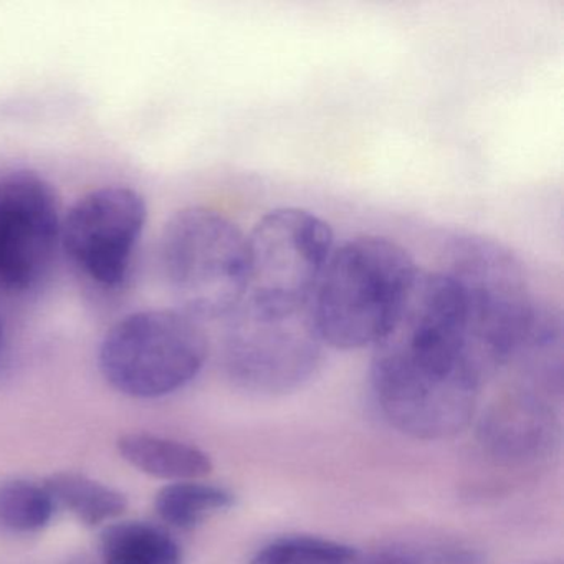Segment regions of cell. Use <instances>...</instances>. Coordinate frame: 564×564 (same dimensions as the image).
Here are the masks:
<instances>
[{
  "label": "cell",
  "instance_id": "9a60e30c",
  "mask_svg": "<svg viewBox=\"0 0 564 564\" xmlns=\"http://www.w3.org/2000/svg\"><path fill=\"white\" fill-rule=\"evenodd\" d=\"M55 507L45 485L22 478L0 484V528L9 533H39L51 523Z\"/></svg>",
  "mask_w": 564,
  "mask_h": 564
},
{
  "label": "cell",
  "instance_id": "30bf717a",
  "mask_svg": "<svg viewBox=\"0 0 564 564\" xmlns=\"http://www.w3.org/2000/svg\"><path fill=\"white\" fill-rule=\"evenodd\" d=\"M550 405L534 389H520L494 405L480 425L481 444L500 460H536L554 442Z\"/></svg>",
  "mask_w": 564,
  "mask_h": 564
},
{
  "label": "cell",
  "instance_id": "277c9868",
  "mask_svg": "<svg viewBox=\"0 0 564 564\" xmlns=\"http://www.w3.org/2000/svg\"><path fill=\"white\" fill-rule=\"evenodd\" d=\"M160 260L176 308L197 322L227 318L246 296L247 236L209 207H184L170 217L161 234Z\"/></svg>",
  "mask_w": 564,
  "mask_h": 564
},
{
  "label": "cell",
  "instance_id": "7a4b0ae2",
  "mask_svg": "<svg viewBox=\"0 0 564 564\" xmlns=\"http://www.w3.org/2000/svg\"><path fill=\"white\" fill-rule=\"evenodd\" d=\"M419 270L411 253L388 237L359 236L335 247L310 302L323 343L346 351L375 346Z\"/></svg>",
  "mask_w": 564,
  "mask_h": 564
},
{
  "label": "cell",
  "instance_id": "7c38bea8",
  "mask_svg": "<svg viewBox=\"0 0 564 564\" xmlns=\"http://www.w3.org/2000/svg\"><path fill=\"white\" fill-rule=\"evenodd\" d=\"M101 564H183L170 531L148 521H117L100 534Z\"/></svg>",
  "mask_w": 564,
  "mask_h": 564
},
{
  "label": "cell",
  "instance_id": "5bb4252c",
  "mask_svg": "<svg viewBox=\"0 0 564 564\" xmlns=\"http://www.w3.org/2000/svg\"><path fill=\"white\" fill-rule=\"evenodd\" d=\"M232 505V491L196 480L173 481L161 488L154 498L158 517L177 530H193Z\"/></svg>",
  "mask_w": 564,
  "mask_h": 564
},
{
  "label": "cell",
  "instance_id": "d6986e66",
  "mask_svg": "<svg viewBox=\"0 0 564 564\" xmlns=\"http://www.w3.org/2000/svg\"><path fill=\"white\" fill-rule=\"evenodd\" d=\"M75 564H90V563H75Z\"/></svg>",
  "mask_w": 564,
  "mask_h": 564
},
{
  "label": "cell",
  "instance_id": "9c48e42d",
  "mask_svg": "<svg viewBox=\"0 0 564 564\" xmlns=\"http://www.w3.org/2000/svg\"><path fill=\"white\" fill-rule=\"evenodd\" d=\"M61 197L35 171L0 177V289L25 295L41 289L62 253Z\"/></svg>",
  "mask_w": 564,
  "mask_h": 564
},
{
  "label": "cell",
  "instance_id": "ac0fdd59",
  "mask_svg": "<svg viewBox=\"0 0 564 564\" xmlns=\"http://www.w3.org/2000/svg\"><path fill=\"white\" fill-rule=\"evenodd\" d=\"M4 346H6L4 323H2V318H0V358H2V352H4Z\"/></svg>",
  "mask_w": 564,
  "mask_h": 564
},
{
  "label": "cell",
  "instance_id": "4fadbf2b",
  "mask_svg": "<svg viewBox=\"0 0 564 564\" xmlns=\"http://www.w3.org/2000/svg\"><path fill=\"white\" fill-rule=\"evenodd\" d=\"M55 503L87 527H100L127 511L128 498L117 488L77 471H57L45 480Z\"/></svg>",
  "mask_w": 564,
  "mask_h": 564
},
{
  "label": "cell",
  "instance_id": "3957f363",
  "mask_svg": "<svg viewBox=\"0 0 564 564\" xmlns=\"http://www.w3.org/2000/svg\"><path fill=\"white\" fill-rule=\"evenodd\" d=\"M444 272L460 292L468 345L485 378L513 365L543 310L520 260L500 242L467 234L452 240Z\"/></svg>",
  "mask_w": 564,
  "mask_h": 564
},
{
  "label": "cell",
  "instance_id": "52a82bcc",
  "mask_svg": "<svg viewBox=\"0 0 564 564\" xmlns=\"http://www.w3.org/2000/svg\"><path fill=\"white\" fill-rule=\"evenodd\" d=\"M246 296L276 305H310L335 250L328 223L299 207L270 210L247 236Z\"/></svg>",
  "mask_w": 564,
  "mask_h": 564
},
{
  "label": "cell",
  "instance_id": "8fae6325",
  "mask_svg": "<svg viewBox=\"0 0 564 564\" xmlns=\"http://www.w3.org/2000/svg\"><path fill=\"white\" fill-rule=\"evenodd\" d=\"M118 452L138 470L163 480H196L213 471V462L206 452L160 435L141 432L123 435L118 441Z\"/></svg>",
  "mask_w": 564,
  "mask_h": 564
},
{
  "label": "cell",
  "instance_id": "5b68a950",
  "mask_svg": "<svg viewBox=\"0 0 564 564\" xmlns=\"http://www.w3.org/2000/svg\"><path fill=\"white\" fill-rule=\"evenodd\" d=\"M207 356L209 341L197 319L177 308L141 310L108 329L98 366L121 394L158 399L189 384Z\"/></svg>",
  "mask_w": 564,
  "mask_h": 564
},
{
  "label": "cell",
  "instance_id": "8992f818",
  "mask_svg": "<svg viewBox=\"0 0 564 564\" xmlns=\"http://www.w3.org/2000/svg\"><path fill=\"white\" fill-rule=\"evenodd\" d=\"M226 319L224 366L237 384L276 394L315 375L325 343L310 305H276L243 296Z\"/></svg>",
  "mask_w": 564,
  "mask_h": 564
},
{
  "label": "cell",
  "instance_id": "e0dca14e",
  "mask_svg": "<svg viewBox=\"0 0 564 564\" xmlns=\"http://www.w3.org/2000/svg\"><path fill=\"white\" fill-rule=\"evenodd\" d=\"M365 564H424L415 554L409 551L392 550L376 554Z\"/></svg>",
  "mask_w": 564,
  "mask_h": 564
},
{
  "label": "cell",
  "instance_id": "2e32d148",
  "mask_svg": "<svg viewBox=\"0 0 564 564\" xmlns=\"http://www.w3.org/2000/svg\"><path fill=\"white\" fill-rule=\"evenodd\" d=\"M358 553L338 541L286 536L263 546L250 564H356Z\"/></svg>",
  "mask_w": 564,
  "mask_h": 564
},
{
  "label": "cell",
  "instance_id": "6da1fadb",
  "mask_svg": "<svg viewBox=\"0 0 564 564\" xmlns=\"http://www.w3.org/2000/svg\"><path fill=\"white\" fill-rule=\"evenodd\" d=\"M372 348V391L389 424L422 441L454 437L470 424L487 378L471 356L460 292L444 270H419Z\"/></svg>",
  "mask_w": 564,
  "mask_h": 564
},
{
  "label": "cell",
  "instance_id": "ba28073f",
  "mask_svg": "<svg viewBox=\"0 0 564 564\" xmlns=\"http://www.w3.org/2000/svg\"><path fill=\"white\" fill-rule=\"evenodd\" d=\"M147 220V203L137 189L98 187L64 214L62 253L88 285L120 292L130 280Z\"/></svg>",
  "mask_w": 564,
  "mask_h": 564
}]
</instances>
